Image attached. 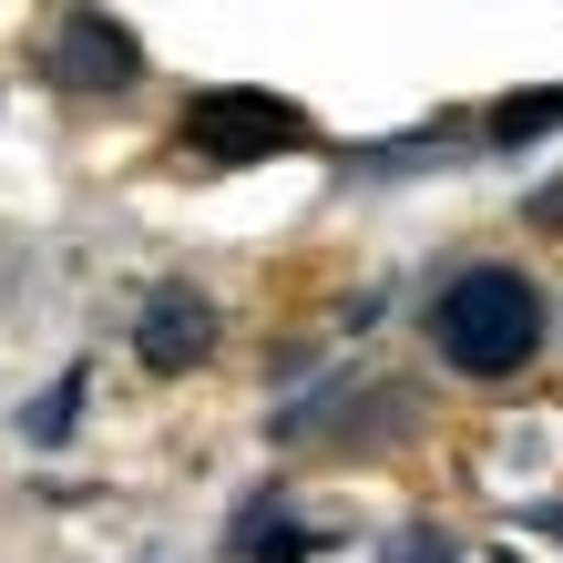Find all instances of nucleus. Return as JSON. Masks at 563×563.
Masks as SVG:
<instances>
[{
  "label": "nucleus",
  "instance_id": "obj_1",
  "mask_svg": "<svg viewBox=\"0 0 563 563\" xmlns=\"http://www.w3.org/2000/svg\"><path fill=\"white\" fill-rule=\"evenodd\" d=\"M430 349L461 379H522L543 358V287L522 267H461L430 297Z\"/></svg>",
  "mask_w": 563,
  "mask_h": 563
},
{
  "label": "nucleus",
  "instance_id": "obj_2",
  "mask_svg": "<svg viewBox=\"0 0 563 563\" xmlns=\"http://www.w3.org/2000/svg\"><path fill=\"white\" fill-rule=\"evenodd\" d=\"M318 123L277 103V92H256V82H216V92H195L185 123H175V144L195 164H267V154H297Z\"/></svg>",
  "mask_w": 563,
  "mask_h": 563
},
{
  "label": "nucleus",
  "instance_id": "obj_3",
  "mask_svg": "<svg viewBox=\"0 0 563 563\" xmlns=\"http://www.w3.org/2000/svg\"><path fill=\"white\" fill-rule=\"evenodd\" d=\"M42 73L62 92H134L144 82V42L113 11H52L42 21Z\"/></svg>",
  "mask_w": 563,
  "mask_h": 563
},
{
  "label": "nucleus",
  "instance_id": "obj_4",
  "mask_svg": "<svg viewBox=\"0 0 563 563\" xmlns=\"http://www.w3.org/2000/svg\"><path fill=\"white\" fill-rule=\"evenodd\" d=\"M134 358L154 379H185L195 358H216V297L206 287H154L134 318Z\"/></svg>",
  "mask_w": 563,
  "mask_h": 563
},
{
  "label": "nucleus",
  "instance_id": "obj_5",
  "mask_svg": "<svg viewBox=\"0 0 563 563\" xmlns=\"http://www.w3.org/2000/svg\"><path fill=\"white\" fill-rule=\"evenodd\" d=\"M318 543H328V522H297L287 482H277V492H256V503L236 512V533H225V563H297V553H318Z\"/></svg>",
  "mask_w": 563,
  "mask_h": 563
},
{
  "label": "nucleus",
  "instance_id": "obj_6",
  "mask_svg": "<svg viewBox=\"0 0 563 563\" xmlns=\"http://www.w3.org/2000/svg\"><path fill=\"white\" fill-rule=\"evenodd\" d=\"M563 123V92H503V103L482 113V134H492V154H522V144H543Z\"/></svg>",
  "mask_w": 563,
  "mask_h": 563
},
{
  "label": "nucleus",
  "instance_id": "obj_7",
  "mask_svg": "<svg viewBox=\"0 0 563 563\" xmlns=\"http://www.w3.org/2000/svg\"><path fill=\"white\" fill-rule=\"evenodd\" d=\"M73 420H82V369H62V379L42 389V400L21 410V441H42V451H52V441H62Z\"/></svg>",
  "mask_w": 563,
  "mask_h": 563
},
{
  "label": "nucleus",
  "instance_id": "obj_8",
  "mask_svg": "<svg viewBox=\"0 0 563 563\" xmlns=\"http://www.w3.org/2000/svg\"><path fill=\"white\" fill-rule=\"evenodd\" d=\"M379 563H461V553H451L441 522H410V533H389V543H379Z\"/></svg>",
  "mask_w": 563,
  "mask_h": 563
},
{
  "label": "nucleus",
  "instance_id": "obj_9",
  "mask_svg": "<svg viewBox=\"0 0 563 563\" xmlns=\"http://www.w3.org/2000/svg\"><path fill=\"white\" fill-rule=\"evenodd\" d=\"M533 522H543V533H553V543H563V503H543V512H533Z\"/></svg>",
  "mask_w": 563,
  "mask_h": 563
},
{
  "label": "nucleus",
  "instance_id": "obj_10",
  "mask_svg": "<svg viewBox=\"0 0 563 563\" xmlns=\"http://www.w3.org/2000/svg\"><path fill=\"white\" fill-rule=\"evenodd\" d=\"M492 563H522V553H492Z\"/></svg>",
  "mask_w": 563,
  "mask_h": 563
}]
</instances>
